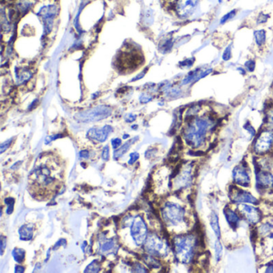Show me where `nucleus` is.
<instances>
[{
	"instance_id": "1",
	"label": "nucleus",
	"mask_w": 273,
	"mask_h": 273,
	"mask_svg": "<svg viewBox=\"0 0 273 273\" xmlns=\"http://www.w3.org/2000/svg\"><path fill=\"white\" fill-rule=\"evenodd\" d=\"M218 125L217 117L211 112H205L186 120L183 129V139L191 148L202 150L210 143Z\"/></svg>"
},
{
	"instance_id": "2",
	"label": "nucleus",
	"mask_w": 273,
	"mask_h": 273,
	"mask_svg": "<svg viewBox=\"0 0 273 273\" xmlns=\"http://www.w3.org/2000/svg\"><path fill=\"white\" fill-rule=\"evenodd\" d=\"M58 172L57 162L50 159L40 162L30 175L31 187L36 189L40 195L52 193L58 186L60 177V174Z\"/></svg>"
},
{
	"instance_id": "3",
	"label": "nucleus",
	"mask_w": 273,
	"mask_h": 273,
	"mask_svg": "<svg viewBox=\"0 0 273 273\" xmlns=\"http://www.w3.org/2000/svg\"><path fill=\"white\" fill-rule=\"evenodd\" d=\"M174 253L176 260L183 265L194 263L201 253V240L196 232H184L172 240Z\"/></svg>"
},
{
	"instance_id": "4",
	"label": "nucleus",
	"mask_w": 273,
	"mask_h": 273,
	"mask_svg": "<svg viewBox=\"0 0 273 273\" xmlns=\"http://www.w3.org/2000/svg\"><path fill=\"white\" fill-rule=\"evenodd\" d=\"M162 218L169 228H189V215L184 206L175 202H167L162 208Z\"/></svg>"
},
{
	"instance_id": "5",
	"label": "nucleus",
	"mask_w": 273,
	"mask_h": 273,
	"mask_svg": "<svg viewBox=\"0 0 273 273\" xmlns=\"http://www.w3.org/2000/svg\"><path fill=\"white\" fill-rule=\"evenodd\" d=\"M253 152L257 156L269 155L273 151V130L264 128L254 137Z\"/></svg>"
},
{
	"instance_id": "6",
	"label": "nucleus",
	"mask_w": 273,
	"mask_h": 273,
	"mask_svg": "<svg viewBox=\"0 0 273 273\" xmlns=\"http://www.w3.org/2000/svg\"><path fill=\"white\" fill-rule=\"evenodd\" d=\"M196 178V166L193 163L183 165L174 177L173 186L177 191L184 190L193 186Z\"/></svg>"
},
{
	"instance_id": "7",
	"label": "nucleus",
	"mask_w": 273,
	"mask_h": 273,
	"mask_svg": "<svg viewBox=\"0 0 273 273\" xmlns=\"http://www.w3.org/2000/svg\"><path fill=\"white\" fill-rule=\"evenodd\" d=\"M145 248L147 253L155 257H165L170 253L168 243L157 235H151L149 236L146 241Z\"/></svg>"
},
{
	"instance_id": "8",
	"label": "nucleus",
	"mask_w": 273,
	"mask_h": 273,
	"mask_svg": "<svg viewBox=\"0 0 273 273\" xmlns=\"http://www.w3.org/2000/svg\"><path fill=\"white\" fill-rule=\"evenodd\" d=\"M112 114V109L108 106H98L96 108L79 112L75 119L82 123L96 122L108 118Z\"/></svg>"
},
{
	"instance_id": "9",
	"label": "nucleus",
	"mask_w": 273,
	"mask_h": 273,
	"mask_svg": "<svg viewBox=\"0 0 273 273\" xmlns=\"http://www.w3.org/2000/svg\"><path fill=\"white\" fill-rule=\"evenodd\" d=\"M142 56L136 50H127L117 59V66L121 70H134L142 64Z\"/></svg>"
},
{
	"instance_id": "10",
	"label": "nucleus",
	"mask_w": 273,
	"mask_h": 273,
	"mask_svg": "<svg viewBox=\"0 0 273 273\" xmlns=\"http://www.w3.org/2000/svg\"><path fill=\"white\" fill-rule=\"evenodd\" d=\"M236 209L238 210L242 219L249 225L255 227L263 219L262 211L257 207V205L243 204L236 205Z\"/></svg>"
},
{
	"instance_id": "11",
	"label": "nucleus",
	"mask_w": 273,
	"mask_h": 273,
	"mask_svg": "<svg viewBox=\"0 0 273 273\" xmlns=\"http://www.w3.org/2000/svg\"><path fill=\"white\" fill-rule=\"evenodd\" d=\"M232 181L234 185L247 189L252 184V172L246 163H240L232 170Z\"/></svg>"
},
{
	"instance_id": "12",
	"label": "nucleus",
	"mask_w": 273,
	"mask_h": 273,
	"mask_svg": "<svg viewBox=\"0 0 273 273\" xmlns=\"http://www.w3.org/2000/svg\"><path fill=\"white\" fill-rule=\"evenodd\" d=\"M230 200L235 205L249 204V205H259L260 201L255 197L253 193L245 189L234 185L229 193Z\"/></svg>"
},
{
	"instance_id": "13",
	"label": "nucleus",
	"mask_w": 273,
	"mask_h": 273,
	"mask_svg": "<svg viewBox=\"0 0 273 273\" xmlns=\"http://www.w3.org/2000/svg\"><path fill=\"white\" fill-rule=\"evenodd\" d=\"M131 236L137 246H141L147 240V227L143 218L137 216L131 225Z\"/></svg>"
},
{
	"instance_id": "14",
	"label": "nucleus",
	"mask_w": 273,
	"mask_h": 273,
	"mask_svg": "<svg viewBox=\"0 0 273 273\" xmlns=\"http://www.w3.org/2000/svg\"><path fill=\"white\" fill-rule=\"evenodd\" d=\"M200 0H176L174 9L181 19H187L195 12Z\"/></svg>"
},
{
	"instance_id": "15",
	"label": "nucleus",
	"mask_w": 273,
	"mask_h": 273,
	"mask_svg": "<svg viewBox=\"0 0 273 273\" xmlns=\"http://www.w3.org/2000/svg\"><path fill=\"white\" fill-rule=\"evenodd\" d=\"M213 73V68L211 67L201 66L198 67L197 68L193 69L189 71L182 79L181 84L189 85L197 83L201 79H204L205 77L208 76Z\"/></svg>"
},
{
	"instance_id": "16",
	"label": "nucleus",
	"mask_w": 273,
	"mask_h": 273,
	"mask_svg": "<svg viewBox=\"0 0 273 273\" xmlns=\"http://www.w3.org/2000/svg\"><path fill=\"white\" fill-rule=\"evenodd\" d=\"M256 186L261 192L273 190V173L271 170L258 168L256 172Z\"/></svg>"
},
{
	"instance_id": "17",
	"label": "nucleus",
	"mask_w": 273,
	"mask_h": 273,
	"mask_svg": "<svg viewBox=\"0 0 273 273\" xmlns=\"http://www.w3.org/2000/svg\"><path fill=\"white\" fill-rule=\"evenodd\" d=\"M223 215L230 228H232V229L238 228L242 217L237 209H234L232 207H227L223 210Z\"/></svg>"
},
{
	"instance_id": "18",
	"label": "nucleus",
	"mask_w": 273,
	"mask_h": 273,
	"mask_svg": "<svg viewBox=\"0 0 273 273\" xmlns=\"http://www.w3.org/2000/svg\"><path fill=\"white\" fill-rule=\"evenodd\" d=\"M112 132V128L108 125H106L102 129H91L87 133V136L92 140L97 142H104L108 138V135Z\"/></svg>"
},
{
	"instance_id": "19",
	"label": "nucleus",
	"mask_w": 273,
	"mask_h": 273,
	"mask_svg": "<svg viewBox=\"0 0 273 273\" xmlns=\"http://www.w3.org/2000/svg\"><path fill=\"white\" fill-rule=\"evenodd\" d=\"M56 14H57L56 6H51V5L44 6L39 12V15L44 19V22H45V29L48 32L51 31L52 21L56 17Z\"/></svg>"
},
{
	"instance_id": "20",
	"label": "nucleus",
	"mask_w": 273,
	"mask_h": 273,
	"mask_svg": "<svg viewBox=\"0 0 273 273\" xmlns=\"http://www.w3.org/2000/svg\"><path fill=\"white\" fill-rule=\"evenodd\" d=\"M255 227L257 236L261 238H266L273 232V219H263Z\"/></svg>"
},
{
	"instance_id": "21",
	"label": "nucleus",
	"mask_w": 273,
	"mask_h": 273,
	"mask_svg": "<svg viewBox=\"0 0 273 273\" xmlns=\"http://www.w3.org/2000/svg\"><path fill=\"white\" fill-rule=\"evenodd\" d=\"M209 224L211 230L213 231L215 237L218 239L221 238V228L219 225V216L215 211H211L209 215Z\"/></svg>"
},
{
	"instance_id": "22",
	"label": "nucleus",
	"mask_w": 273,
	"mask_h": 273,
	"mask_svg": "<svg viewBox=\"0 0 273 273\" xmlns=\"http://www.w3.org/2000/svg\"><path fill=\"white\" fill-rule=\"evenodd\" d=\"M253 38L257 47L259 48H264L267 42V32L264 29L256 30L253 32Z\"/></svg>"
},
{
	"instance_id": "23",
	"label": "nucleus",
	"mask_w": 273,
	"mask_h": 273,
	"mask_svg": "<svg viewBox=\"0 0 273 273\" xmlns=\"http://www.w3.org/2000/svg\"><path fill=\"white\" fill-rule=\"evenodd\" d=\"M205 112H204L203 104H193L187 109L185 118H186V120H189V119L194 118L196 116H201Z\"/></svg>"
},
{
	"instance_id": "24",
	"label": "nucleus",
	"mask_w": 273,
	"mask_h": 273,
	"mask_svg": "<svg viewBox=\"0 0 273 273\" xmlns=\"http://www.w3.org/2000/svg\"><path fill=\"white\" fill-rule=\"evenodd\" d=\"M34 227L31 224H23L19 230V236L22 240H30L33 237Z\"/></svg>"
},
{
	"instance_id": "25",
	"label": "nucleus",
	"mask_w": 273,
	"mask_h": 273,
	"mask_svg": "<svg viewBox=\"0 0 273 273\" xmlns=\"http://www.w3.org/2000/svg\"><path fill=\"white\" fill-rule=\"evenodd\" d=\"M265 128L273 130V104L265 110Z\"/></svg>"
},
{
	"instance_id": "26",
	"label": "nucleus",
	"mask_w": 273,
	"mask_h": 273,
	"mask_svg": "<svg viewBox=\"0 0 273 273\" xmlns=\"http://www.w3.org/2000/svg\"><path fill=\"white\" fill-rule=\"evenodd\" d=\"M138 139H139L138 137H136V139L134 138V139H132V140L129 141V142H127V143H124V144L123 145L122 147H120V148L116 150L114 152V159H120L121 156H123L124 154L126 153L127 151H129V148H130L131 145L133 144V142Z\"/></svg>"
},
{
	"instance_id": "27",
	"label": "nucleus",
	"mask_w": 273,
	"mask_h": 273,
	"mask_svg": "<svg viewBox=\"0 0 273 273\" xmlns=\"http://www.w3.org/2000/svg\"><path fill=\"white\" fill-rule=\"evenodd\" d=\"M223 248L220 239L216 238L215 243H214V255H215V261L219 262L221 261L223 257Z\"/></svg>"
},
{
	"instance_id": "28",
	"label": "nucleus",
	"mask_w": 273,
	"mask_h": 273,
	"mask_svg": "<svg viewBox=\"0 0 273 273\" xmlns=\"http://www.w3.org/2000/svg\"><path fill=\"white\" fill-rule=\"evenodd\" d=\"M12 256L15 259V261L18 263H23L25 261V257H26V253L22 248H15L12 252Z\"/></svg>"
},
{
	"instance_id": "29",
	"label": "nucleus",
	"mask_w": 273,
	"mask_h": 273,
	"mask_svg": "<svg viewBox=\"0 0 273 273\" xmlns=\"http://www.w3.org/2000/svg\"><path fill=\"white\" fill-rule=\"evenodd\" d=\"M236 13H237V10H230L229 12L226 13L225 15H223L221 19H220V20H219V24H225V23L229 22L230 20H232V19H234L236 17Z\"/></svg>"
},
{
	"instance_id": "30",
	"label": "nucleus",
	"mask_w": 273,
	"mask_h": 273,
	"mask_svg": "<svg viewBox=\"0 0 273 273\" xmlns=\"http://www.w3.org/2000/svg\"><path fill=\"white\" fill-rule=\"evenodd\" d=\"M232 57V45H228L225 49L223 50L222 53L221 59L223 62H228Z\"/></svg>"
},
{
	"instance_id": "31",
	"label": "nucleus",
	"mask_w": 273,
	"mask_h": 273,
	"mask_svg": "<svg viewBox=\"0 0 273 273\" xmlns=\"http://www.w3.org/2000/svg\"><path fill=\"white\" fill-rule=\"evenodd\" d=\"M244 68L247 70V72H253L257 68V63L253 59H249L244 63Z\"/></svg>"
},
{
	"instance_id": "32",
	"label": "nucleus",
	"mask_w": 273,
	"mask_h": 273,
	"mask_svg": "<svg viewBox=\"0 0 273 273\" xmlns=\"http://www.w3.org/2000/svg\"><path fill=\"white\" fill-rule=\"evenodd\" d=\"M99 269H100V265L97 261H95L86 268L84 273H98Z\"/></svg>"
},
{
	"instance_id": "33",
	"label": "nucleus",
	"mask_w": 273,
	"mask_h": 273,
	"mask_svg": "<svg viewBox=\"0 0 273 273\" xmlns=\"http://www.w3.org/2000/svg\"><path fill=\"white\" fill-rule=\"evenodd\" d=\"M265 240L266 241V247L269 248V250H267L269 256H273V232Z\"/></svg>"
},
{
	"instance_id": "34",
	"label": "nucleus",
	"mask_w": 273,
	"mask_h": 273,
	"mask_svg": "<svg viewBox=\"0 0 273 273\" xmlns=\"http://www.w3.org/2000/svg\"><path fill=\"white\" fill-rule=\"evenodd\" d=\"M145 261H146V263H147V265L150 268L157 269V268L159 267V262L157 261H155V259H154L153 257H145Z\"/></svg>"
},
{
	"instance_id": "35",
	"label": "nucleus",
	"mask_w": 273,
	"mask_h": 273,
	"mask_svg": "<svg viewBox=\"0 0 273 273\" xmlns=\"http://www.w3.org/2000/svg\"><path fill=\"white\" fill-rule=\"evenodd\" d=\"M195 63V58L186 59L180 63V67L183 68H190L193 66Z\"/></svg>"
},
{
	"instance_id": "36",
	"label": "nucleus",
	"mask_w": 273,
	"mask_h": 273,
	"mask_svg": "<svg viewBox=\"0 0 273 273\" xmlns=\"http://www.w3.org/2000/svg\"><path fill=\"white\" fill-rule=\"evenodd\" d=\"M269 18V15H266V14H263V13H261V14L258 15V17H257V23H258V24H264V23L267 22Z\"/></svg>"
},
{
	"instance_id": "37",
	"label": "nucleus",
	"mask_w": 273,
	"mask_h": 273,
	"mask_svg": "<svg viewBox=\"0 0 273 273\" xmlns=\"http://www.w3.org/2000/svg\"><path fill=\"white\" fill-rule=\"evenodd\" d=\"M244 129H245L248 133H250L251 136L253 137V138L257 136V133H256L254 128L252 126V124H248V123L245 124V125H244Z\"/></svg>"
},
{
	"instance_id": "38",
	"label": "nucleus",
	"mask_w": 273,
	"mask_h": 273,
	"mask_svg": "<svg viewBox=\"0 0 273 273\" xmlns=\"http://www.w3.org/2000/svg\"><path fill=\"white\" fill-rule=\"evenodd\" d=\"M114 240H110V241L105 243V244H104V245L102 246V251H104V252H105V251L110 250V249H112V248L114 247Z\"/></svg>"
},
{
	"instance_id": "39",
	"label": "nucleus",
	"mask_w": 273,
	"mask_h": 273,
	"mask_svg": "<svg viewBox=\"0 0 273 273\" xmlns=\"http://www.w3.org/2000/svg\"><path fill=\"white\" fill-rule=\"evenodd\" d=\"M11 142H12V139H9V140L6 141L4 143H2L1 146H0V153H3L5 150H6V149L10 147Z\"/></svg>"
},
{
	"instance_id": "40",
	"label": "nucleus",
	"mask_w": 273,
	"mask_h": 273,
	"mask_svg": "<svg viewBox=\"0 0 273 273\" xmlns=\"http://www.w3.org/2000/svg\"><path fill=\"white\" fill-rule=\"evenodd\" d=\"M109 147H108V146H105L104 148L103 149V152H102V158H103V159L105 160V161H108V159H109Z\"/></svg>"
},
{
	"instance_id": "41",
	"label": "nucleus",
	"mask_w": 273,
	"mask_h": 273,
	"mask_svg": "<svg viewBox=\"0 0 273 273\" xmlns=\"http://www.w3.org/2000/svg\"><path fill=\"white\" fill-rule=\"evenodd\" d=\"M265 273H273V259L265 265Z\"/></svg>"
},
{
	"instance_id": "42",
	"label": "nucleus",
	"mask_w": 273,
	"mask_h": 273,
	"mask_svg": "<svg viewBox=\"0 0 273 273\" xmlns=\"http://www.w3.org/2000/svg\"><path fill=\"white\" fill-rule=\"evenodd\" d=\"M139 155L137 152H134V153L130 154V159H129V164L133 165L135 164V162L136 161L137 159H139Z\"/></svg>"
},
{
	"instance_id": "43",
	"label": "nucleus",
	"mask_w": 273,
	"mask_h": 273,
	"mask_svg": "<svg viewBox=\"0 0 273 273\" xmlns=\"http://www.w3.org/2000/svg\"><path fill=\"white\" fill-rule=\"evenodd\" d=\"M134 272L136 273H147V270L143 265H141L140 264H136L135 265Z\"/></svg>"
},
{
	"instance_id": "44",
	"label": "nucleus",
	"mask_w": 273,
	"mask_h": 273,
	"mask_svg": "<svg viewBox=\"0 0 273 273\" xmlns=\"http://www.w3.org/2000/svg\"><path fill=\"white\" fill-rule=\"evenodd\" d=\"M139 100H140L141 103H143V104H147L148 102L151 101V96H149V95L143 94V95H141Z\"/></svg>"
},
{
	"instance_id": "45",
	"label": "nucleus",
	"mask_w": 273,
	"mask_h": 273,
	"mask_svg": "<svg viewBox=\"0 0 273 273\" xmlns=\"http://www.w3.org/2000/svg\"><path fill=\"white\" fill-rule=\"evenodd\" d=\"M121 143H122V140L119 139V138H116V139H112V147H114L115 149H117L120 147V145H121Z\"/></svg>"
},
{
	"instance_id": "46",
	"label": "nucleus",
	"mask_w": 273,
	"mask_h": 273,
	"mask_svg": "<svg viewBox=\"0 0 273 273\" xmlns=\"http://www.w3.org/2000/svg\"><path fill=\"white\" fill-rule=\"evenodd\" d=\"M6 237H4V236H2V237H1V255L3 254V252H4L5 248H6Z\"/></svg>"
},
{
	"instance_id": "47",
	"label": "nucleus",
	"mask_w": 273,
	"mask_h": 273,
	"mask_svg": "<svg viewBox=\"0 0 273 273\" xmlns=\"http://www.w3.org/2000/svg\"><path fill=\"white\" fill-rule=\"evenodd\" d=\"M136 116L133 114H129L127 115L126 117H125V120H126L127 122L132 123L136 120Z\"/></svg>"
},
{
	"instance_id": "48",
	"label": "nucleus",
	"mask_w": 273,
	"mask_h": 273,
	"mask_svg": "<svg viewBox=\"0 0 273 273\" xmlns=\"http://www.w3.org/2000/svg\"><path fill=\"white\" fill-rule=\"evenodd\" d=\"M79 156L81 158H83V159H87V158L89 157V152H88V151H86V150L80 151Z\"/></svg>"
},
{
	"instance_id": "49",
	"label": "nucleus",
	"mask_w": 273,
	"mask_h": 273,
	"mask_svg": "<svg viewBox=\"0 0 273 273\" xmlns=\"http://www.w3.org/2000/svg\"><path fill=\"white\" fill-rule=\"evenodd\" d=\"M5 203L6 205H14L15 204V199L14 198H6L5 199Z\"/></svg>"
},
{
	"instance_id": "50",
	"label": "nucleus",
	"mask_w": 273,
	"mask_h": 273,
	"mask_svg": "<svg viewBox=\"0 0 273 273\" xmlns=\"http://www.w3.org/2000/svg\"><path fill=\"white\" fill-rule=\"evenodd\" d=\"M65 244H66V240H64V239H61V240H59L58 242L56 243L54 248H56L57 247H60V245H65Z\"/></svg>"
},
{
	"instance_id": "51",
	"label": "nucleus",
	"mask_w": 273,
	"mask_h": 273,
	"mask_svg": "<svg viewBox=\"0 0 273 273\" xmlns=\"http://www.w3.org/2000/svg\"><path fill=\"white\" fill-rule=\"evenodd\" d=\"M237 70H238L240 74H243V75L246 74L247 70H245L244 67H239V68H237Z\"/></svg>"
},
{
	"instance_id": "52",
	"label": "nucleus",
	"mask_w": 273,
	"mask_h": 273,
	"mask_svg": "<svg viewBox=\"0 0 273 273\" xmlns=\"http://www.w3.org/2000/svg\"><path fill=\"white\" fill-rule=\"evenodd\" d=\"M13 210H14V205H8V207L6 208V213L10 215L12 213Z\"/></svg>"
},
{
	"instance_id": "53",
	"label": "nucleus",
	"mask_w": 273,
	"mask_h": 273,
	"mask_svg": "<svg viewBox=\"0 0 273 273\" xmlns=\"http://www.w3.org/2000/svg\"><path fill=\"white\" fill-rule=\"evenodd\" d=\"M24 268L22 266H16L15 267V273H23L24 272Z\"/></svg>"
},
{
	"instance_id": "54",
	"label": "nucleus",
	"mask_w": 273,
	"mask_h": 273,
	"mask_svg": "<svg viewBox=\"0 0 273 273\" xmlns=\"http://www.w3.org/2000/svg\"><path fill=\"white\" fill-rule=\"evenodd\" d=\"M128 136H124V139H126V138H128Z\"/></svg>"
},
{
	"instance_id": "55",
	"label": "nucleus",
	"mask_w": 273,
	"mask_h": 273,
	"mask_svg": "<svg viewBox=\"0 0 273 273\" xmlns=\"http://www.w3.org/2000/svg\"><path fill=\"white\" fill-rule=\"evenodd\" d=\"M222 1H223V0H219V2H222Z\"/></svg>"
},
{
	"instance_id": "56",
	"label": "nucleus",
	"mask_w": 273,
	"mask_h": 273,
	"mask_svg": "<svg viewBox=\"0 0 273 273\" xmlns=\"http://www.w3.org/2000/svg\"><path fill=\"white\" fill-rule=\"evenodd\" d=\"M168 1H172V0H168Z\"/></svg>"
}]
</instances>
